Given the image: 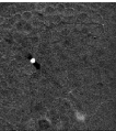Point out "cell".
<instances>
[{
    "label": "cell",
    "instance_id": "6da1fadb",
    "mask_svg": "<svg viewBox=\"0 0 116 131\" xmlns=\"http://www.w3.org/2000/svg\"><path fill=\"white\" fill-rule=\"evenodd\" d=\"M21 17H22V20L28 22V21H31V20L33 19V13L30 12V11H25V12H23V13L21 14Z\"/></svg>",
    "mask_w": 116,
    "mask_h": 131
},
{
    "label": "cell",
    "instance_id": "7a4b0ae2",
    "mask_svg": "<svg viewBox=\"0 0 116 131\" xmlns=\"http://www.w3.org/2000/svg\"><path fill=\"white\" fill-rule=\"evenodd\" d=\"M76 119L78 120V121H84L85 120V115L84 114H82V112H80V111H77L76 112Z\"/></svg>",
    "mask_w": 116,
    "mask_h": 131
},
{
    "label": "cell",
    "instance_id": "3957f363",
    "mask_svg": "<svg viewBox=\"0 0 116 131\" xmlns=\"http://www.w3.org/2000/svg\"><path fill=\"white\" fill-rule=\"evenodd\" d=\"M65 16H67V17H70V16H74L75 13V10L72 9V8H68V9L65 10Z\"/></svg>",
    "mask_w": 116,
    "mask_h": 131
},
{
    "label": "cell",
    "instance_id": "277c9868",
    "mask_svg": "<svg viewBox=\"0 0 116 131\" xmlns=\"http://www.w3.org/2000/svg\"><path fill=\"white\" fill-rule=\"evenodd\" d=\"M44 11L46 12V13L47 14H53L55 12V8L54 7H45V10H44Z\"/></svg>",
    "mask_w": 116,
    "mask_h": 131
},
{
    "label": "cell",
    "instance_id": "5b68a950",
    "mask_svg": "<svg viewBox=\"0 0 116 131\" xmlns=\"http://www.w3.org/2000/svg\"><path fill=\"white\" fill-rule=\"evenodd\" d=\"M35 9L38 10V11H43V10H45V7L42 6L41 3H37V5H35Z\"/></svg>",
    "mask_w": 116,
    "mask_h": 131
},
{
    "label": "cell",
    "instance_id": "8992f818",
    "mask_svg": "<svg viewBox=\"0 0 116 131\" xmlns=\"http://www.w3.org/2000/svg\"><path fill=\"white\" fill-rule=\"evenodd\" d=\"M90 8H92V9H97V8H99V5H96V3H91Z\"/></svg>",
    "mask_w": 116,
    "mask_h": 131
},
{
    "label": "cell",
    "instance_id": "52a82bcc",
    "mask_svg": "<svg viewBox=\"0 0 116 131\" xmlns=\"http://www.w3.org/2000/svg\"><path fill=\"white\" fill-rule=\"evenodd\" d=\"M87 17H88V16H87L85 13H81L80 16H79V18H80V19H85Z\"/></svg>",
    "mask_w": 116,
    "mask_h": 131
},
{
    "label": "cell",
    "instance_id": "ba28073f",
    "mask_svg": "<svg viewBox=\"0 0 116 131\" xmlns=\"http://www.w3.org/2000/svg\"><path fill=\"white\" fill-rule=\"evenodd\" d=\"M5 21H6L5 18H3V17H0V25H1V24H2Z\"/></svg>",
    "mask_w": 116,
    "mask_h": 131
},
{
    "label": "cell",
    "instance_id": "9c48e42d",
    "mask_svg": "<svg viewBox=\"0 0 116 131\" xmlns=\"http://www.w3.org/2000/svg\"><path fill=\"white\" fill-rule=\"evenodd\" d=\"M68 33H69V30H67V29L62 30V34H68Z\"/></svg>",
    "mask_w": 116,
    "mask_h": 131
}]
</instances>
